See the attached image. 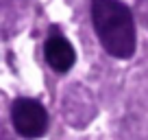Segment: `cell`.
<instances>
[{"label":"cell","mask_w":148,"mask_h":140,"mask_svg":"<svg viewBox=\"0 0 148 140\" xmlns=\"http://www.w3.org/2000/svg\"><path fill=\"white\" fill-rule=\"evenodd\" d=\"M92 24L105 53L116 59H131L137 48V31L131 9L122 0H92Z\"/></svg>","instance_id":"cell-1"},{"label":"cell","mask_w":148,"mask_h":140,"mask_svg":"<svg viewBox=\"0 0 148 140\" xmlns=\"http://www.w3.org/2000/svg\"><path fill=\"white\" fill-rule=\"evenodd\" d=\"M11 125L15 134L24 140H37L48 131L50 116L42 101L31 96H20L11 103Z\"/></svg>","instance_id":"cell-2"},{"label":"cell","mask_w":148,"mask_h":140,"mask_svg":"<svg viewBox=\"0 0 148 140\" xmlns=\"http://www.w3.org/2000/svg\"><path fill=\"white\" fill-rule=\"evenodd\" d=\"M44 59L57 75H65L76 64V53H74V46L70 44L68 37L52 31L44 42Z\"/></svg>","instance_id":"cell-3"}]
</instances>
